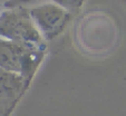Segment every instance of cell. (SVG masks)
<instances>
[{"instance_id":"obj_1","label":"cell","mask_w":126,"mask_h":116,"mask_svg":"<svg viewBox=\"0 0 126 116\" xmlns=\"http://www.w3.org/2000/svg\"><path fill=\"white\" fill-rule=\"evenodd\" d=\"M0 37L33 49H45L46 40L36 28L28 8H11L0 16Z\"/></svg>"},{"instance_id":"obj_2","label":"cell","mask_w":126,"mask_h":116,"mask_svg":"<svg viewBox=\"0 0 126 116\" xmlns=\"http://www.w3.org/2000/svg\"><path fill=\"white\" fill-rule=\"evenodd\" d=\"M44 50L29 48L0 37V68L30 79L41 63Z\"/></svg>"},{"instance_id":"obj_3","label":"cell","mask_w":126,"mask_h":116,"mask_svg":"<svg viewBox=\"0 0 126 116\" xmlns=\"http://www.w3.org/2000/svg\"><path fill=\"white\" fill-rule=\"evenodd\" d=\"M28 11L36 28L46 41H51L57 38L65 30L71 16L70 11L52 1H46L30 7Z\"/></svg>"},{"instance_id":"obj_4","label":"cell","mask_w":126,"mask_h":116,"mask_svg":"<svg viewBox=\"0 0 126 116\" xmlns=\"http://www.w3.org/2000/svg\"><path fill=\"white\" fill-rule=\"evenodd\" d=\"M27 79L17 73L0 68V115L7 114L10 106L15 104L18 96L24 92Z\"/></svg>"},{"instance_id":"obj_5","label":"cell","mask_w":126,"mask_h":116,"mask_svg":"<svg viewBox=\"0 0 126 116\" xmlns=\"http://www.w3.org/2000/svg\"><path fill=\"white\" fill-rule=\"evenodd\" d=\"M46 1H50V0H7L5 2V7L9 8H19V7H24V8H30L33 6H37L39 3L46 2Z\"/></svg>"},{"instance_id":"obj_6","label":"cell","mask_w":126,"mask_h":116,"mask_svg":"<svg viewBox=\"0 0 126 116\" xmlns=\"http://www.w3.org/2000/svg\"><path fill=\"white\" fill-rule=\"evenodd\" d=\"M50 1L57 3L58 6H60L70 12L80 9L85 3V0H50Z\"/></svg>"},{"instance_id":"obj_7","label":"cell","mask_w":126,"mask_h":116,"mask_svg":"<svg viewBox=\"0 0 126 116\" xmlns=\"http://www.w3.org/2000/svg\"><path fill=\"white\" fill-rule=\"evenodd\" d=\"M0 1H2V0H0Z\"/></svg>"}]
</instances>
